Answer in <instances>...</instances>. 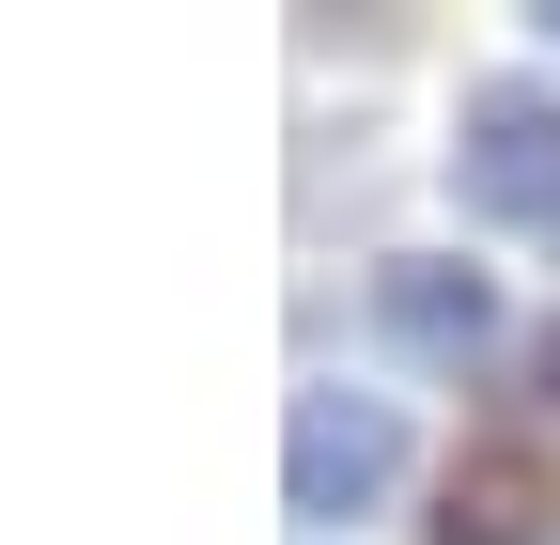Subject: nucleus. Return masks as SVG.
I'll list each match as a JSON object with an SVG mask.
<instances>
[{
  "mask_svg": "<svg viewBox=\"0 0 560 545\" xmlns=\"http://www.w3.org/2000/svg\"><path fill=\"white\" fill-rule=\"evenodd\" d=\"M389 484H405V421H389V390H296L280 499H296L312 530H342V514H374Z\"/></svg>",
  "mask_w": 560,
  "mask_h": 545,
  "instance_id": "obj_1",
  "label": "nucleus"
},
{
  "mask_svg": "<svg viewBox=\"0 0 560 545\" xmlns=\"http://www.w3.org/2000/svg\"><path fill=\"white\" fill-rule=\"evenodd\" d=\"M452 187H467V219H560V94L482 79L452 125Z\"/></svg>",
  "mask_w": 560,
  "mask_h": 545,
  "instance_id": "obj_2",
  "label": "nucleus"
},
{
  "mask_svg": "<svg viewBox=\"0 0 560 545\" xmlns=\"http://www.w3.org/2000/svg\"><path fill=\"white\" fill-rule=\"evenodd\" d=\"M374 344L420 359V374H467L482 344H499V281L452 265V250H389V265H374Z\"/></svg>",
  "mask_w": 560,
  "mask_h": 545,
  "instance_id": "obj_3",
  "label": "nucleus"
},
{
  "mask_svg": "<svg viewBox=\"0 0 560 545\" xmlns=\"http://www.w3.org/2000/svg\"><path fill=\"white\" fill-rule=\"evenodd\" d=\"M436 545H545V530H529V499H514V484H452Z\"/></svg>",
  "mask_w": 560,
  "mask_h": 545,
  "instance_id": "obj_4",
  "label": "nucleus"
},
{
  "mask_svg": "<svg viewBox=\"0 0 560 545\" xmlns=\"http://www.w3.org/2000/svg\"><path fill=\"white\" fill-rule=\"evenodd\" d=\"M545 405H560V327H545Z\"/></svg>",
  "mask_w": 560,
  "mask_h": 545,
  "instance_id": "obj_5",
  "label": "nucleus"
},
{
  "mask_svg": "<svg viewBox=\"0 0 560 545\" xmlns=\"http://www.w3.org/2000/svg\"><path fill=\"white\" fill-rule=\"evenodd\" d=\"M545 32H560V16H545Z\"/></svg>",
  "mask_w": 560,
  "mask_h": 545,
  "instance_id": "obj_6",
  "label": "nucleus"
}]
</instances>
